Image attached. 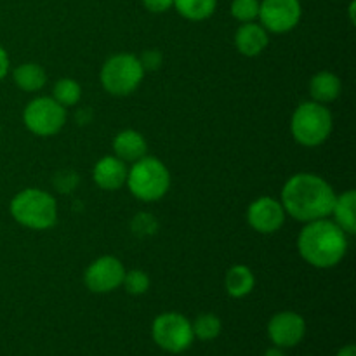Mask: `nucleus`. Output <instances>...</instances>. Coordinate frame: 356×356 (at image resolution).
Masks as SVG:
<instances>
[{
	"mask_svg": "<svg viewBox=\"0 0 356 356\" xmlns=\"http://www.w3.org/2000/svg\"><path fill=\"white\" fill-rule=\"evenodd\" d=\"M337 195L323 177L312 172H299L289 177L282 190L285 214L299 222H312L329 218Z\"/></svg>",
	"mask_w": 356,
	"mask_h": 356,
	"instance_id": "obj_1",
	"label": "nucleus"
},
{
	"mask_svg": "<svg viewBox=\"0 0 356 356\" xmlns=\"http://www.w3.org/2000/svg\"><path fill=\"white\" fill-rule=\"evenodd\" d=\"M298 250L302 259L315 268H332L348 252V235L329 219L306 222L298 236Z\"/></svg>",
	"mask_w": 356,
	"mask_h": 356,
	"instance_id": "obj_2",
	"label": "nucleus"
},
{
	"mask_svg": "<svg viewBox=\"0 0 356 356\" xmlns=\"http://www.w3.org/2000/svg\"><path fill=\"white\" fill-rule=\"evenodd\" d=\"M10 216L24 228L49 229L58 221V204L51 193L38 188H26L10 200Z\"/></svg>",
	"mask_w": 356,
	"mask_h": 356,
	"instance_id": "obj_3",
	"label": "nucleus"
},
{
	"mask_svg": "<svg viewBox=\"0 0 356 356\" xmlns=\"http://www.w3.org/2000/svg\"><path fill=\"white\" fill-rule=\"evenodd\" d=\"M129 191L143 202H156L165 197L170 188V172L162 160L143 156L127 170Z\"/></svg>",
	"mask_w": 356,
	"mask_h": 356,
	"instance_id": "obj_4",
	"label": "nucleus"
},
{
	"mask_svg": "<svg viewBox=\"0 0 356 356\" xmlns=\"http://www.w3.org/2000/svg\"><path fill=\"white\" fill-rule=\"evenodd\" d=\"M332 113L316 101H306L296 108L291 120V131L296 141L306 148L323 145L332 134Z\"/></svg>",
	"mask_w": 356,
	"mask_h": 356,
	"instance_id": "obj_5",
	"label": "nucleus"
},
{
	"mask_svg": "<svg viewBox=\"0 0 356 356\" xmlns=\"http://www.w3.org/2000/svg\"><path fill=\"white\" fill-rule=\"evenodd\" d=\"M145 66L134 54L111 56L101 68V86L111 96H129L141 86Z\"/></svg>",
	"mask_w": 356,
	"mask_h": 356,
	"instance_id": "obj_6",
	"label": "nucleus"
},
{
	"mask_svg": "<svg viewBox=\"0 0 356 356\" xmlns=\"http://www.w3.org/2000/svg\"><path fill=\"white\" fill-rule=\"evenodd\" d=\"M23 122L35 136H56L66 124V108L56 103L52 97H35L24 108Z\"/></svg>",
	"mask_w": 356,
	"mask_h": 356,
	"instance_id": "obj_7",
	"label": "nucleus"
},
{
	"mask_svg": "<svg viewBox=\"0 0 356 356\" xmlns=\"http://www.w3.org/2000/svg\"><path fill=\"white\" fill-rule=\"evenodd\" d=\"M152 334L155 343L169 353H183L195 339L190 320L181 313H162L156 316Z\"/></svg>",
	"mask_w": 356,
	"mask_h": 356,
	"instance_id": "obj_8",
	"label": "nucleus"
},
{
	"mask_svg": "<svg viewBox=\"0 0 356 356\" xmlns=\"http://www.w3.org/2000/svg\"><path fill=\"white\" fill-rule=\"evenodd\" d=\"M302 16L299 0H263L259 6V19L266 31L287 33L294 30Z\"/></svg>",
	"mask_w": 356,
	"mask_h": 356,
	"instance_id": "obj_9",
	"label": "nucleus"
},
{
	"mask_svg": "<svg viewBox=\"0 0 356 356\" xmlns=\"http://www.w3.org/2000/svg\"><path fill=\"white\" fill-rule=\"evenodd\" d=\"M125 268L115 256H101L89 264L83 273V282L90 292L96 294H108L117 291L124 282Z\"/></svg>",
	"mask_w": 356,
	"mask_h": 356,
	"instance_id": "obj_10",
	"label": "nucleus"
},
{
	"mask_svg": "<svg viewBox=\"0 0 356 356\" xmlns=\"http://www.w3.org/2000/svg\"><path fill=\"white\" fill-rule=\"evenodd\" d=\"M285 209L282 202L271 197H261L247 209V221L250 228L263 235L277 233L285 222Z\"/></svg>",
	"mask_w": 356,
	"mask_h": 356,
	"instance_id": "obj_11",
	"label": "nucleus"
},
{
	"mask_svg": "<svg viewBox=\"0 0 356 356\" xmlns=\"http://www.w3.org/2000/svg\"><path fill=\"white\" fill-rule=\"evenodd\" d=\"M306 334V322L294 312L277 313L268 323V336L278 348H294Z\"/></svg>",
	"mask_w": 356,
	"mask_h": 356,
	"instance_id": "obj_12",
	"label": "nucleus"
},
{
	"mask_svg": "<svg viewBox=\"0 0 356 356\" xmlns=\"http://www.w3.org/2000/svg\"><path fill=\"white\" fill-rule=\"evenodd\" d=\"M127 165L118 156L108 155L97 160L92 169L94 183L104 191L120 190L127 181Z\"/></svg>",
	"mask_w": 356,
	"mask_h": 356,
	"instance_id": "obj_13",
	"label": "nucleus"
},
{
	"mask_svg": "<svg viewBox=\"0 0 356 356\" xmlns=\"http://www.w3.org/2000/svg\"><path fill=\"white\" fill-rule=\"evenodd\" d=\"M268 31L264 30L263 24L259 23H242V26L235 33V45L240 54L247 58H256L264 49L268 47Z\"/></svg>",
	"mask_w": 356,
	"mask_h": 356,
	"instance_id": "obj_14",
	"label": "nucleus"
},
{
	"mask_svg": "<svg viewBox=\"0 0 356 356\" xmlns=\"http://www.w3.org/2000/svg\"><path fill=\"white\" fill-rule=\"evenodd\" d=\"M146 149H148V143H146L145 136L132 129L118 132L113 139L115 156H118L122 162H138L146 155Z\"/></svg>",
	"mask_w": 356,
	"mask_h": 356,
	"instance_id": "obj_15",
	"label": "nucleus"
},
{
	"mask_svg": "<svg viewBox=\"0 0 356 356\" xmlns=\"http://www.w3.org/2000/svg\"><path fill=\"white\" fill-rule=\"evenodd\" d=\"M341 89H343L341 79L332 72H320L309 80V94L316 103H332L339 97Z\"/></svg>",
	"mask_w": 356,
	"mask_h": 356,
	"instance_id": "obj_16",
	"label": "nucleus"
},
{
	"mask_svg": "<svg viewBox=\"0 0 356 356\" xmlns=\"http://www.w3.org/2000/svg\"><path fill=\"white\" fill-rule=\"evenodd\" d=\"M356 193L353 190L344 191L343 195L336 197L334 207L330 214L334 216V222L346 233L348 236L356 233Z\"/></svg>",
	"mask_w": 356,
	"mask_h": 356,
	"instance_id": "obj_17",
	"label": "nucleus"
},
{
	"mask_svg": "<svg viewBox=\"0 0 356 356\" xmlns=\"http://www.w3.org/2000/svg\"><path fill=\"white\" fill-rule=\"evenodd\" d=\"M226 292L232 298L240 299L249 296L250 292L254 291V285H256V277H254L252 270L243 264H236V266H232L226 273Z\"/></svg>",
	"mask_w": 356,
	"mask_h": 356,
	"instance_id": "obj_18",
	"label": "nucleus"
},
{
	"mask_svg": "<svg viewBox=\"0 0 356 356\" xmlns=\"http://www.w3.org/2000/svg\"><path fill=\"white\" fill-rule=\"evenodd\" d=\"M13 79L16 86L24 92H37L45 86L47 75H45L44 68L37 63H24L14 70Z\"/></svg>",
	"mask_w": 356,
	"mask_h": 356,
	"instance_id": "obj_19",
	"label": "nucleus"
},
{
	"mask_svg": "<svg viewBox=\"0 0 356 356\" xmlns=\"http://www.w3.org/2000/svg\"><path fill=\"white\" fill-rule=\"evenodd\" d=\"M177 13L190 21H204L214 14L218 0H174Z\"/></svg>",
	"mask_w": 356,
	"mask_h": 356,
	"instance_id": "obj_20",
	"label": "nucleus"
},
{
	"mask_svg": "<svg viewBox=\"0 0 356 356\" xmlns=\"http://www.w3.org/2000/svg\"><path fill=\"white\" fill-rule=\"evenodd\" d=\"M52 99L56 103L61 104L63 108L75 106L76 103L82 97V87L79 86V82H75L73 79H61L56 82L54 90H52Z\"/></svg>",
	"mask_w": 356,
	"mask_h": 356,
	"instance_id": "obj_21",
	"label": "nucleus"
},
{
	"mask_svg": "<svg viewBox=\"0 0 356 356\" xmlns=\"http://www.w3.org/2000/svg\"><path fill=\"white\" fill-rule=\"evenodd\" d=\"M193 336L202 341H212L221 334V320L212 313H204L198 315L197 320L191 323Z\"/></svg>",
	"mask_w": 356,
	"mask_h": 356,
	"instance_id": "obj_22",
	"label": "nucleus"
},
{
	"mask_svg": "<svg viewBox=\"0 0 356 356\" xmlns=\"http://www.w3.org/2000/svg\"><path fill=\"white\" fill-rule=\"evenodd\" d=\"M122 285H124L125 291H127L129 294L141 296L149 289V277H148V273L143 270L125 271Z\"/></svg>",
	"mask_w": 356,
	"mask_h": 356,
	"instance_id": "obj_23",
	"label": "nucleus"
},
{
	"mask_svg": "<svg viewBox=\"0 0 356 356\" xmlns=\"http://www.w3.org/2000/svg\"><path fill=\"white\" fill-rule=\"evenodd\" d=\"M259 0H233L232 14L240 23H250L259 16Z\"/></svg>",
	"mask_w": 356,
	"mask_h": 356,
	"instance_id": "obj_24",
	"label": "nucleus"
},
{
	"mask_svg": "<svg viewBox=\"0 0 356 356\" xmlns=\"http://www.w3.org/2000/svg\"><path fill=\"white\" fill-rule=\"evenodd\" d=\"M149 225H156L155 218H153L152 214L136 216L134 222H132V226H134L136 232L143 233V235H152V233L155 232V228H149Z\"/></svg>",
	"mask_w": 356,
	"mask_h": 356,
	"instance_id": "obj_25",
	"label": "nucleus"
},
{
	"mask_svg": "<svg viewBox=\"0 0 356 356\" xmlns=\"http://www.w3.org/2000/svg\"><path fill=\"white\" fill-rule=\"evenodd\" d=\"M172 3L174 0H143V6H145L149 13H155V14L169 10L170 7H172Z\"/></svg>",
	"mask_w": 356,
	"mask_h": 356,
	"instance_id": "obj_26",
	"label": "nucleus"
},
{
	"mask_svg": "<svg viewBox=\"0 0 356 356\" xmlns=\"http://www.w3.org/2000/svg\"><path fill=\"white\" fill-rule=\"evenodd\" d=\"M139 59H141L145 70H155L160 65V54L156 51H146L145 56Z\"/></svg>",
	"mask_w": 356,
	"mask_h": 356,
	"instance_id": "obj_27",
	"label": "nucleus"
},
{
	"mask_svg": "<svg viewBox=\"0 0 356 356\" xmlns=\"http://www.w3.org/2000/svg\"><path fill=\"white\" fill-rule=\"evenodd\" d=\"M9 73V56H7L6 49L0 45V80Z\"/></svg>",
	"mask_w": 356,
	"mask_h": 356,
	"instance_id": "obj_28",
	"label": "nucleus"
},
{
	"mask_svg": "<svg viewBox=\"0 0 356 356\" xmlns=\"http://www.w3.org/2000/svg\"><path fill=\"white\" fill-rule=\"evenodd\" d=\"M336 356H356V346L355 344H348V346L341 348Z\"/></svg>",
	"mask_w": 356,
	"mask_h": 356,
	"instance_id": "obj_29",
	"label": "nucleus"
},
{
	"mask_svg": "<svg viewBox=\"0 0 356 356\" xmlns=\"http://www.w3.org/2000/svg\"><path fill=\"white\" fill-rule=\"evenodd\" d=\"M264 356H285L284 351H282V348L275 346V348H270V350H266V353Z\"/></svg>",
	"mask_w": 356,
	"mask_h": 356,
	"instance_id": "obj_30",
	"label": "nucleus"
},
{
	"mask_svg": "<svg viewBox=\"0 0 356 356\" xmlns=\"http://www.w3.org/2000/svg\"><path fill=\"white\" fill-rule=\"evenodd\" d=\"M350 14H351V21H353V23H355V2H351V6H350Z\"/></svg>",
	"mask_w": 356,
	"mask_h": 356,
	"instance_id": "obj_31",
	"label": "nucleus"
},
{
	"mask_svg": "<svg viewBox=\"0 0 356 356\" xmlns=\"http://www.w3.org/2000/svg\"><path fill=\"white\" fill-rule=\"evenodd\" d=\"M0 132H2V127H0Z\"/></svg>",
	"mask_w": 356,
	"mask_h": 356,
	"instance_id": "obj_32",
	"label": "nucleus"
}]
</instances>
